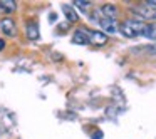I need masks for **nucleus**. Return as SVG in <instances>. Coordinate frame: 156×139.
<instances>
[{"instance_id": "7", "label": "nucleus", "mask_w": 156, "mask_h": 139, "mask_svg": "<svg viewBox=\"0 0 156 139\" xmlns=\"http://www.w3.org/2000/svg\"><path fill=\"white\" fill-rule=\"evenodd\" d=\"M134 10L138 12V14L141 15L143 19H156V10H153V9L146 7L144 4H143V5H138V7H134Z\"/></svg>"}, {"instance_id": "14", "label": "nucleus", "mask_w": 156, "mask_h": 139, "mask_svg": "<svg viewBox=\"0 0 156 139\" xmlns=\"http://www.w3.org/2000/svg\"><path fill=\"white\" fill-rule=\"evenodd\" d=\"M4 47H5V40L4 39H0V50H4Z\"/></svg>"}, {"instance_id": "15", "label": "nucleus", "mask_w": 156, "mask_h": 139, "mask_svg": "<svg viewBox=\"0 0 156 139\" xmlns=\"http://www.w3.org/2000/svg\"><path fill=\"white\" fill-rule=\"evenodd\" d=\"M94 139H101V131H98V132H96V136H94Z\"/></svg>"}, {"instance_id": "1", "label": "nucleus", "mask_w": 156, "mask_h": 139, "mask_svg": "<svg viewBox=\"0 0 156 139\" xmlns=\"http://www.w3.org/2000/svg\"><path fill=\"white\" fill-rule=\"evenodd\" d=\"M144 27H146V24H144L143 20L128 19V20H124V22L121 24L119 30H121V34L124 35V37L134 39V37H138V35H143V32H144Z\"/></svg>"}, {"instance_id": "6", "label": "nucleus", "mask_w": 156, "mask_h": 139, "mask_svg": "<svg viewBox=\"0 0 156 139\" xmlns=\"http://www.w3.org/2000/svg\"><path fill=\"white\" fill-rule=\"evenodd\" d=\"M72 42L79 45H86L89 44V34L86 30H76L74 35H72Z\"/></svg>"}, {"instance_id": "5", "label": "nucleus", "mask_w": 156, "mask_h": 139, "mask_svg": "<svg viewBox=\"0 0 156 139\" xmlns=\"http://www.w3.org/2000/svg\"><path fill=\"white\" fill-rule=\"evenodd\" d=\"M99 25H101L108 34H116V32H118V24H116V20H109V19L101 17L99 19Z\"/></svg>"}, {"instance_id": "16", "label": "nucleus", "mask_w": 156, "mask_h": 139, "mask_svg": "<svg viewBox=\"0 0 156 139\" xmlns=\"http://www.w3.org/2000/svg\"><path fill=\"white\" fill-rule=\"evenodd\" d=\"M55 20H57V17H55V14H52L51 15V22H55Z\"/></svg>"}, {"instance_id": "11", "label": "nucleus", "mask_w": 156, "mask_h": 139, "mask_svg": "<svg viewBox=\"0 0 156 139\" xmlns=\"http://www.w3.org/2000/svg\"><path fill=\"white\" fill-rule=\"evenodd\" d=\"M62 10H64V14H66V19H67L69 22H77L79 15L76 14V10L71 7V5H62Z\"/></svg>"}, {"instance_id": "8", "label": "nucleus", "mask_w": 156, "mask_h": 139, "mask_svg": "<svg viewBox=\"0 0 156 139\" xmlns=\"http://www.w3.org/2000/svg\"><path fill=\"white\" fill-rule=\"evenodd\" d=\"M25 32H27V37L30 39V40H37L39 39V25L35 24V22H27Z\"/></svg>"}, {"instance_id": "10", "label": "nucleus", "mask_w": 156, "mask_h": 139, "mask_svg": "<svg viewBox=\"0 0 156 139\" xmlns=\"http://www.w3.org/2000/svg\"><path fill=\"white\" fill-rule=\"evenodd\" d=\"M143 35H144L146 39H149V40H156V22H153V24H146Z\"/></svg>"}, {"instance_id": "9", "label": "nucleus", "mask_w": 156, "mask_h": 139, "mask_svg": "<svg viewBox=\"0 0 156 139\" xmlns=\"http://www.w3.org/2000/svg\"><path fill=\"white\" fill-rule=\"evenodd\" d=\"M17 9V4L12 2V0H0V10L5 12V14H12V12Z\"/></svg>"}, {"instance_id": "13", "label": "nucleus", "mask_w": 156, "mask_h": 139, "mask_svg": "<svg viewBox=\"0 0 156 139\" xmlns=\"http://www.w3.org/2000/svg\"><path fill=\"white\" fill-rule=\"evenodd\" d=\"M146 52L151 54V55H156V42H153L151 45H148V47H146Z\"/></svg>"}, {"instance_id": "12", "label": "nucleus", "mask_w": 156, "mask_h": 139, "mask_svg": "<svg viewBox=\"0 0 156 139\" xmlns=\"http://www.w3.org/2000/svg\"><path fill=\"white\" fill-rule=\"evenodd\" d=\"M76 7L86 9V7H89V2H87V0H76Z\"/></svg>"}, {"instance_id": "4", "label": "nucleus", "mask_w": 156, "mask_h": 139, "mask_svg": "<svg viewBox=\"0 0 156 139\" xmlns=\"http://www.w3.org/2000/svg\"><path fill=\"white\" fill-rule=\"evenodd\" d=\"M101 17L104 19H109V20H116V17H118V7L116 5H111V4H106L101 7Z\"/></svg>"}, {"instance_id": "3", "label": "nucleus", "mask_w": 156, "mask_h": 139, "mask_svg": "<svg viewBox=\"0 0 156 139\" xmlns=\"http://www.w3.org/2000/svg\"><path fill=\"white\" fill-rule=\"evenodd\" d=\"M89 44H94V45H106V44H108V35H106L104 32H99V30L89 32Z\"/></svg>"}, {"instance_id": "2", "label": "nucleus", "mask_w": 156, "mask_h": 139, "mask_svg": "<svg viewBox=\"0 0 156 139\" xmlns=\"http://www.w3.org/2000/svg\"><path fill=\"white\" fill-rule=\"evenodd\" d=\"M0 29H2V32H4L5 35H10V37L17 34V27H15V22L12 20L10 17L2 19V20H0Z\"/></svg>"}]
</instances>
